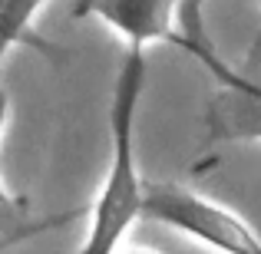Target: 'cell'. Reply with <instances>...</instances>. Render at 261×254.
Segmentation results:
<instances>
[{
    "label": "cell",
    "instance_id": "1",
    "mask_svg": "<svg viewBox=\"0 0 261 254\" xmlns=\"http://www.w3.org/2000/svg\"><path fill=\"white\" fill-rule=\"evenodd\" d=\"M146 89V50L129 46L122 57L119 76L109 102V132H113V159L96 202L89 205V231L76 251L66 254H116L126 231L142 218L146 188L136 168V109Z\"/></svg>",
    "mask_w": 261,
    "mask_h": 254
},
{
    "label": "cell",
    "instance_id": "4",
    "mask_svg": "<svg viewBox=\"0 0 261 254\" xmlns=\"http://www.w3.org/2000/svg\"><path fill=\"white\" fill-rule=\"evenodd\" d=\"M76 17H99L116 33H122L129 46L149 43H172L178 33V4L169 0H99V4H80Z\"/></svg>",
    "mask_w": 261,
    "mask_h": 254
},
{
    "label": "cell",
    "instance_id": "2",
    "mask_svg": "<svg viewBox=\"0 0 261 254\" xmlns=\"http://www.w3.org/2000/svg\"><path fill=\"white\" fill-rule=\"evenodd\" d=\"M202 4H178L175 46L195 57L215 76V96L205 109V129L212 142H261V33L251 46L245 70H235L218 57L202 20Z\"/></svg>",
    "mask_w": 261,
    "mask_h": 254
},
{
    "label": "cell",
    "instance_id": "8",
    "mask_svg": "<svg viewBox=\"0 0 261 254\" xmlns=\"http://www.w3.org/2000/svg\"><path fill=\"white\" fill-rule=\"evenodd\" d=\"M7 102L10 99H7V93L0 89V132H4V122H7Z\"/></svg>",
    "mask_w": 261,
    "mask_h": 254
},
{
    "label": "cell",
    "instance_id": "10",
    "mask_svg": "<svg viewBox=\"0 0 261 254\" xmlns=\"http://www.w3.org/2000/svg\"><path fill=\"white\" fill-rule=\"evenodd\" d=\"M126 254H162V251H126Z\"/></svg>",
    "mask_w": 261,
    "mask_h": 254
},
{
    "label": "cell",
    "instance_id": "5",
    "mask_svg": "<svg viewBox=\"0 0 261 254\" xmlns=\"http://www.w3.org/2000/svg\"><path fill=\"white\" fill-rule=\"evenodd\" d=\"M40 10H43L40 0H0V40H10L13 46H27V50L40 53L43 60H50V63H63L66 60L63 46L40 37L30 26Z\"/></svg>",
    "mask_w": 261,
    "mask_h": 254
},
{
    "label": "cell",
    "instance_id": "6",
    "mask_svg": "<svg viewBox=\"0 0 261 254\" xmlns=\"http://www.w3.org/2000/svg\"><path fill=\"white\" fill-rule=\"evenodd\" d=\"M89 208H70L63 215H50V218H33L30 215V202L23 195H10L0 182V238H37L50 228H63V224L83 218Z\"/></svg>",
    "mask_w": 261,
    "mask_h": 254
},
{
    "label": "cell",
    "instance_id": "9",
    "mask_svg": "<svg viewBox=\"0 0 261 254\" xmlns=\"http://www.w3.org/2000/svg\"><path fill=\"white\" fill-rule=\"evenodd\" d=\"M10 46H13L10 40H0V63H4V57H7V50H10Z\"/></svg>",
    "mask_w": 261,
    "mask_h": 254
},
{
    "label": "cell",
    "instance_id": "3",
    "mask_svg": "<svg viewBox=\"0 0 261 254\" xmlns=\"http://www.w3.org/2000/svg\"><path fill=\"white\" fill-rule=\"evenodd\" d=\"M142 218L182 231V235L195 238L198 244L218 254H261V238L245 218H238L225 205L172 182L146 188Z\"/></svg>",
    "mask_w": 261,
    "mask_h": 254
},
{
    "label": "cell",
    "instance_id": "7",
    "mask_svg": "<svg viewBox=\"0 0 261 254\" xmlns=\"http://www.w3.org/2000/svg\"><path fill=\"white\" fill-rule=\"evenodd\" d=\"M20 241H27V238H0V254H7L10 248H17Z\"/></svg>",
    "mask_w": 261,
    "mask_h": 254
}]
</instances>
